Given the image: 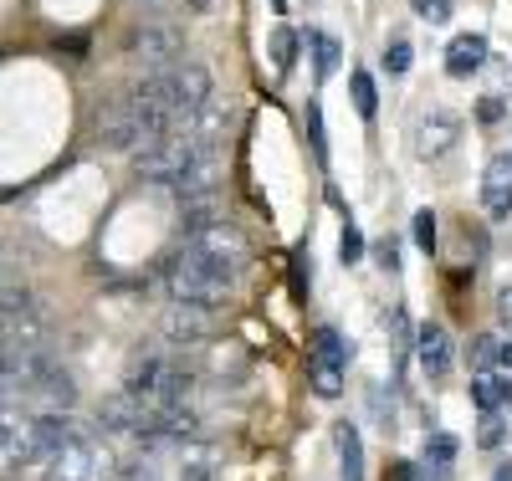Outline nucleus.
I'll return each mask as SVG.
<instances>
[{
  "instance_id": "f257e3e1",
  "label": "nucleus",
  "mask_w": 512,
  "mask_h": 481,
  "mask_svg": "<svg viewBox=\"0 0 512 481\" xmlns=\"http://www.w3.org/2000/svg\"><path fill=\"white\" fill-rule=\"evenodd\" d=\"M236 277H241V272H236V267H226V261L205 256V251H195V246H180V251H175V261H169V272H164V287H169V297H175V302L216 308V302H226V297H231Z\"/></svg>"
},
{
  "instance_id": "f03ea898",
  "label": "nucleus",
  "mask_w": 512,
  "mask_h": 481,
  "mask_svg": "<svg viewBox=\"0 0 512 481\" xmlns=\"http://www.w3.org/2000/svg\"><path fill=\"white\" fill-rule=\"evenodd\" d=\"M113 476H118V456L93 430H82L77 441H67L47 466H41V481H113Z\"/></svg>"
},
{
  "instance_id": "7ed1b4c3",
  "label": "nucleus",
  "mask_w": 512,
  "mask_h": 481,
  "mask_svg": "<svg viewBox=\"0 0 512 481\" xmlns=\"http://www.w3.org/2000/svg\"><path fill=\"white\" fill-rule=\"evenodd\" d=\"M164 87H169V108H175L180 128L216 98V82H210V67L205 62H175L164 72Z\"/></svg>"
},
{
  "instance_id": "20e7f679",
  "label": "nucleus",
  "mask_w": 512,
  "mask_h": 481,
  "mask_svg": "<svg viewBox=\"0 0 512 481\" xmlns=\"http://www.w3.org/2000/svg\"><path fill=\"white\" fill-rule=\"evenodd\" d=\"M128 52H134L149 72H169L185 52V36H180L175 21H144L134 36H128Z\"/></svg>"
},
{
  "instance_id": "39448f33",
  "label": "nucleus",
  "mask_w": 512,
  "mask_h": 481,
  "mask_svg": "<svg viewBox=\"0 0 512 481\" xmlns=\"http://www.w3.org/2000/svg\"><path fill=\"white\" fill-rule=\"evenodd\" d=\"M0 338L6 343H41L47 338V318H41L36 297L26 287L0 292Z\"/></svg>"
},
{
  "instance_id": "423d86ee",
  "label": "nucleus",
  "mask_w": 512,
  "mask_h": 481,
  "mask_svg": "<svg viewBox=\"0 0 512 481\" xmlns=\"http://www.w3.org/2000/svg\"><path fill=\"white\" fill-rule=\"evenodd\" d=\"M185 246H195V251H205V256H216V261H226V267H246V236H241V226L231 221V215H216L210 226H200V231H190L185 236Z\"/></svg>"
},
{
  "instance_id": "0eeeda50",
  "label": "nucleus",
  "mask_w": 512,
  "mask_h": 481,
  "mask_svg": "<svg viewBox=\"0 0 512 481\" xmlns=\"http://www.w3.org/2000/svg\"><path fill=\"white\" fill-rule=\"evenodd\" d=\"M461 144V118L451 108H425L415 123V154L420 159H446Z\"/></svg>"
},
{
  "instance_id": "6e6552de",
  "label": "nucleus",
  "mask_w": 512,
  "mask_h": 481,
  "mask_svg": "<svg viewBox=\"0 0 512 481\" xmlns=\"http://www.w3.org/2000/svg\"><path fill=\"white\" fill-rule=\"evenodd\" d=\"M149 420H154V400H139V395H128V389L108 395L103 410H98V425H103V430H113V435H134V441L149 430Z\"/></svg>"
},
{
  "instance_id": "1a4fd4ad",
  "label": "nucleus",
  "mask_w": 512,
  "mask_h": 481,
  "mask_svg": "<svg viewBox=\"0 0 512 481\" xmlns=\"http://www.w3.org/2000/svg\"><path fill=\"white\" fill-rule=\"evenodd\" d=\"M210 328H216V318H210V308H195V302H169L164 318H159V333H164L169 343H180V348L205 343Z\"/></svg>"
},
{
  "instance_id": "9d476101",
  "label": "nucleus",
  "mask_w": 512,
  "mask_h": 481,
  "mask_svg": "<svg viewBox=\"0 0 512 481\" xmlns=\"http://www.w3.org/2000/svg\"><path fill=\"white\" fill-rule=\"evenodd\" d=\"M482 210L492 221H507L512 215V154H492L482 169Z\"/></svg>"
},
{
  "instance_id": "9b49d317",
  "label": "nucleus",
  "mask_w": 512,
  "mask_h": 481,
  "mask_svg": "<svg viewBox=\"0 0 512 481\" xmlns=\"http://www.w3.org/2000/svg\"><path fill=\"white\" fill-rule=\"evenodd\" d=\"M98 139H103L108 149H139V144H144V128H139L134 108H128V98H113V103L103 108V118H98Z\"/></svg>"
},
{
  "instance_id": "f8f14e48",
  "label": "nucleus",
  "mask_w": 512,
  "mask_h": 481,
  "mask_svg": "<svg viewBox=\"0 0 512 481\" xmlns=\"http://www.w3.org/2000/svg\"><path fill=\"white\" fill-rule=\"evenodd\" d=\"M415 359H420V369L431 379H446V369H451V333L441 323H425L415 333Z\"/></svg>"
},
{
  "instance_id": "ddd939ff",
  "label": "nucleus",
  "mask_w": 512,
  "mask_h": 481,
  "mask_svg": "<svg viewBox=\"0 0 512 481\" xmlns=\"http://www.w3.org/2000/svg\"><path fill=\"white\" fill-rule=\"evenodd\" d=\"M482 62H487V36H477V31L456 36L446 47V72L451 77H472V72H482Z\"/></svg>"
},
{
  "instance_id": "4468645a",
  "label": "nucleus",
  "mask_w": 512,
  "mask_h": 481,
  "mask_svg": "<svg viewBox=\"0 0 512 481\" xmlns=\"http://www.w3.org/2000/svg\"><path fill=\"white\" fill-rule=\"evenodd\" d=\"M333 446H338V466H344V481H364V441H359V430L344 420L333 430Z\"/></svg>"
},
{
  "instance_id": "2eb2a0df",
  "label": "nucleus",
  "mask_w": 512,
  "mask_h": 481,
  "mask_svg": "<svg viewBox=\"0 0 512 481\" xmlns=\"http://www.w3.org/2000/svg\"><path fill=\"white\" fill-rule=\"evenodd\" d=\"M308 384L318 400H338L344 395V364H328V359H308Z\"/></svg>"
},
{
  "instance_id": "dca6fc26",
  "label": "nucleus",
  "mask_w": 512,
  "mask_h": 481,
  "mask_svg": "<svg viewBox=\"0 0 512 481\" xmlns=\"http://www.w3.org/2000/svg\"><path fill=\"white\" fill-rule=\"evenodd\" d=\"M451 461H456V435L436 430L431 441H425V466H431L436 476L431 481H451Z\"/></svg>"
},
{
  "instance_id": "f3484780",
  "label": "nucleus",
  "mask_w": 512,
  "mask_h": 481,
  "mask_svg": "<svg viewBox=\"0 0 512 481\" xmlns=\"http://www.w3.org/2000/svg\"><path fill=\"white\" fill-rule=\"evenodd\" d=\"M308 41H313V67H318V82H323V77H333V72H338V41H333V36H323V31H308Z\"/></svg>"
},
{
  "instance_id": "a211bd4d",
  "label": "nucleus",
  "mask_w": 512,
  "mask_h": 481,
  "mask_svg": "<svg viewBox=\"0 0 512 481\" xmlns=\"http://www.w3.org/2000/svg\"><path fill=\"white\" fill-rule=\"evenodd\" d=\"M313 359H328V364H349V343L338 338V328H318V338H313Z\"/></svg>"
},
{
  "instance_id": "6ab92c4d",
  "label": "nucleus",
  "mask_w": 512,
  "mask_h": 481,
  "mask_svg": "<svg viewBox=\"0 0 512 481\" xmlns=\"http://www.w3.org/2000/svg\"><path fill=\"white\" fill-rule=\"evenodd\" d=\"M497 400H502V379H492V374H477V379H472V405L487 415V410H497Z\"/></svg>"
},
{
  "instance_id": "aec40b11",
  "label": "nucleus",
  "mask_w": 512,
  "mask_h": 481,
  "mask_svg": "<svg viewBox=\"0 0 512 481\" xmlns=\"http://www.w3.org/2000/svg\"><path fill=\"white\" fill-rule=\"evenodd\" d=\"M354 108H359V118H374V108H379V98H374V77L369 72H354Z\"/></svg>"
},
{
  "instance_id": "412c9836",
  "label": "nucleus",
  "mask_w": 512,
  "mask_h": 481,
  "mask_svg": "<svg viewBox=\"0 0 512 481\" xmlns=\"http://www.w3.org/2000/svg\"><path fill=\"white\" fill-rule=\"evenodd\" d=\"M502 435H507L502 415H497V410H487V415H482V425H477V446H482V451H492V446H502Z\"/></svg>"
},
{
  "instance_id": "4be33fe9",
  "label": "nucleus",
  "mask_w": 512,
  "mask_h": 481,
  "mask_svg": "<svg viewBox=\"0 0 512 481\" xmlns=\"http://www.w3.org/2000/svg\"><path fill=\"white\" fill-rule=\"evenodd\" d=\"M410 226H415V246L431 256V251H436V215H431V210H415Z\"/></svg>"
},
{
  "instance_id": "5701e85b",
  "label": "nucleus",
  "mask_w": 512,
  "mask_h": 481,
  "mask_svg": "<svg viewBox=\"0 0 512 481\" xmlns=\"http://www.w3.org/2000/svg\"><path fill=\"white\" fill-rule=\"evenodd\" d=\"M359 256H364V236H359V226L349 221V226H344V236H338V261H344V267H354Z\"/></svg>"
},
{
  "instance_id": "b1692460",
  "label": "nucleus",
  "mask_w": 512,
  "mask_h": 481,
  "mask_svg": "<svg viewBox=\"0 0 512 481\" xmlns=\"http://www.w3.org/2000/svg\"><path fill=\"white\" fill-rule=\"evenodd\" d=\"M292 57H297V36L282 26V31L272 36V62H277V72H287V67H292Z\"/></svg>"
},
{
  "instance_id": "393cba45",
  "label": "nucleus",
  "mask_w": 512,
  "mask_h": 481,
  "mask_svg": "<svg viewBox=\"0 0 512 481\" xmlns=\"http://www.w3.org/2000/svg\"><path fill=\"white\" fill-rule=\"evenodd\" d=\"M410 62H415V52H410V41H390V47H384V72H410Z\"/></svg>"
},
{
  "instance_id": "a878e982",
  "label": "nucleus",
  "mask_w": 512,
  "mask_h": 481,
  "mask_svg": "<svg viewBox=\"0 0 512 481\" xmlns=\"http://www.w3.org/2000/svg\"><path fill=\"white\" fill-rule=\"evenodd\" d=\"M390 343H395V359H405V348H410V323H405V308H390Z\"/></svg>"
},
{
  "instance_id": "bb28decb",
  "label": "nucleus",
  "mask_w": 512,
  "mask_h": 481,
  "mask_svg": "<svg viewBox=\"0 0 512 481\" xmlns=\"http://www.w3.org/2000/svg\"><path fill=\"white\" fill-rule=\"evenodd\" d=\"M415 16L431 21V26H446L451 21V0H415Z\"/></svg>"
},
{
  "instance_id": "cd10ccee",
  "label": "nucleus",
  "mask_w": 512,
  "mask_h": 481,
  "mask_svg": "<svg viewBox=\"0 0 512 481\" xmlns=\"http://www.w3.org/2000/svg\"><path fill=\"white\" fill-rule=\"evenodd\" d=\"M497 343H502V338H492V333H487V338H477V348H472V364H477V374H487V369L497 364Z\"/></svg>"
},
{
  "instance_id": "c85d7f7f",
  "label": "nucleus",
  "mask_w": 512,
  "mask_h": 481,
  "mask_svg": "<svg viewBox=\"0 0 512 481\" xmlns=\"http://www.w3.org/2000/svg\"><path fill=\"white\" fill-rule=\"evenodd\" d=\"M308 134H313V154H318V159H328V139H323V108H318V103H308Z\"/></svg>"
},
{
  "instance_id": "c756f323",
  "label": "nucleus",
  "mask_w": 512,
  "mask_h": 481,
  "mask_svg": "<svg viewBox=\"0 0 512 481\" xmlns=\"http://www.w3.org/2000/svg\"><path fill=\"white\" fill-rule=\"evenodd\" d=\"M113 481H159V471H154L149 461H134V466H118Z\"/></svg>"
},
{
  "instance_id": "7c9ffc66",
  "label": "nucleus",
  "mask_w": 512,
  "mask_h": 481,
  "mask_svg": "<svg viewBox=\"0 0 512 481\" xmlns=\"http://www.w3.org/2000/svg\"><path fill=\"white\" fill-rule=\"evenodd\" d=\"M374 256H379V267H384V272H395V267H400V246H395L390 236H384V241L374 246Z\"/></svg>"
},
{
  "instance_id": "2f4dec72",
  "label": "nucleus",
  "mask_w": 512,
  "mask_h": 481,
  "mask_svg": "<svg viewBox=\"0 0 512 481\" xmlns=\"http://www.w3.org/2000/svg\"><path fill=\"white\" fill-rule=\"evenodd\" d=\"M16 287V261H11V251L0 246V292H11Z\"/></svg>"
},
{
  "instance_id": "473e14b6",
  "label": "nucleus",
  "mask_w": 512,
  "mask_h": 481,
  "mask_svg": "<svg viewBox=\"0 0 512 481\" xmlns=\"http://www.w3.org/2000/svg\"><path fill=\"white\" fill-rule=\"evenodd\" d=\"M180 481H216V471H210L205 461H185V471H180Z\"/></svg>"
},
{
  "instance_id": "72a5a7b5",
  "label": "nucleus",
  "mask_w": 512,
  "mask_h": 481,
  "mask_svg": "<svg viewBox=\"0 0 512 481\" xmlns=\"http://www.w3.org/2000/svg\"><path fill=\"white\" fill-rule=\"evenodd\" d=\"M497 318L512 323V287H502V297H497Z\"/></svg>"
},
{
  "instance_id": "f704fd0d",
  "label": "nucleus",
  "mask_w": 512,
  "mask_h": 481,
  "mask_svg": "<svg viewBox=\"0 0 512 481\" xmlns=\"http://www.w3.org/2000/svg\"><path fill=\"white\" fill-rule=\"evenodd\" d=\"M497 118H502V103L487 98V103H482V123H497Z\"/></svg>"
},
{
  "instance_id": "c9c22d12",
  "label": "nucleus",
  "mask_w": 512,
  "mask_h": 481,
  "mask_svg": "<svg viewBox=\"0 0 512 481\" xmlns=\"http://www.w3.org/2000/svg\"><path fill=\"white\" fill-rule=\"evenodd\" d=\"M497 364H502V369H512V343H497Z\"/></svg>"
},
{
  "instance_id": "e433bc0d",
  "label": "nucleus",
  "mask_w": 512,
  "mask_h": 481,
  "mask_svg": "<svg viewBox=\"0 0 512 481\" xmlns=\"http://www.w3.org/2000/svg\"><path fill=\"white\" fill-rule=\"evenodd\" d=\"M185 6H190V11H195V16H205V11H210V6H216V0H185Z\"/></svg>"
},
{
  "instance_id": "4c0bfd02",
  "label": "nucleus",
  "mask_w": 512,
  "mask_h": 481,
  "mask_svg": "<svg viewBox=\"0 0 512 481\" xmlns=\"http://www.w3.org/2000/svg\"><path fill=\"white\" fill-rule=\"evenodd\" d=\"M395 481H420V476H415V466H395Z\"/></svg>"
},
{
  "instance_id": "58836bf2",
  "label": "nucleus",
  "mask_w": 512,
  "mask_h": 481,
  "mask_svg": "<svg viewBox=\"0 0 512 481\" xmlns=\"http://www.w3.org/2000/svg\"><path fill=\"white\" fill-rule=\"evenodd\" d=\"M492 481H512V461H507V466H497V471H492Z\"/></svg>"
},
{
  "instance_id": "ea45409f",
  "label": "nucleus",
  "mask_w": 512,
  "mask_h": 481,
  "mask_svg": "<svg viewBox=\"0 0 512 481\" xmlns=\"http://www.w3.org/2000/svg\"><path fill=\"white\" fill-rule=\"evenodd\" d=\"M502 400L512 405V379H502Z\"/></svg>"
},
{
  "instance_id": "a19ab883",
  "label": "nucleus",
  "mask_w": 512,
  "mask_h": 481,
  "mask_svg": "<svg viewBox=\"0 0 512 481\" xmlns=\"http://www.w3.org/2000/svg\"><path fill=\"white\" fill-rule=\"evenodd\" d=\"M272 11H287V0H272Z\"/></svg>"
}]
</instances>
